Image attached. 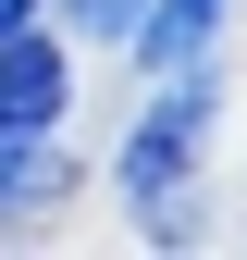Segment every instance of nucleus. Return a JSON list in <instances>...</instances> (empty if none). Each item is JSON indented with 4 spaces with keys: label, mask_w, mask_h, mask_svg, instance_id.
<instances>
[{
    "label": "nucleus",
    "mask_w": 247,
    "mask_h": 260,
    "mask_svg": "<svg viewBox=\"0 0 247 260\" xmlns=\"http://www.w3.org/2000/svg\"><path fill=\"white\" fill-rule=\"evenodd\" d=\"M136 13H148V0H62V25H74V38H111V50L136 38Z\"/></svg>",
    "instance_id": "obj_5"
},
{
    "label": "nucleus",
    "mask_w": 247,
    "mask_h": 260,
    "mask_svg": "<svg viewBox=\"0 0 247 260\" xmlns=\"http://www.w3.org/2000/svg\"><path fill=\"white\" fill-rule=\"evenodd\" d=\"M74 112V62H62V38H37V13L0 38V124L13 137H50V124Z\"/></svg>",
    "instance_id": "obj_2"
},
{
    "label": "nucleus",
    "mask_w": 247,
    "mask_h": 260,
    "mask_svg": "<svg viewBox=\"0 0 247 260\" xmlns=\"http://www.w3.org/2000/svg\"><path fill=\"white\" fill-rule=\"evenodd\" d=\"M210 25H223V0H148L136 13V75H210Z\"/></svg>",
    "instance_id": "obj_3"
},
{
    "label": "nucleus",
    "mask_w": 247,
    "mask_h": 260,
    "mask_svg": "<svg viewBox=\"0 0 247 260\" xmlns=\"http://www.w3.org/2000/svg\"><path fill=\"white\" fill-rule=\"evenodd\" d=\"M198 137H210V75H161V100L124 124V199L173 211V186L198 174Z\"/></svg>",
    "instance_id": "obj_1"
},
{
    "label": "nucleus",
    "mask_w": 247,
    "mask_h": 260,
    "mask_svg": "<svg viewBox=\"0 0 247 260\" xmlns=\"http://www.w3.org/2000/svg\"><path fill=\"white\" fill-rule=\"evenodd\" d=\"M62 186H74V161L50 137H13V124H0V199H62Z\"/></svg>",
    "instance_id": "obj_4"
},
{
    "label": "nucleus",
    "mask_w": 247,
    "mask_h": 260,
    "mask_svg": "<svg viewBox=\"0 0 247 260\" xmlns=\"http://www.w3.org/2000/svg\"><path fill=\"white\" fill-rule=\"evenodd\" d=\"M25 13H37V0H0V38H13V25H25Z\"/></svg>",
    "instance_id": "obj_6"
}]
</instances>
